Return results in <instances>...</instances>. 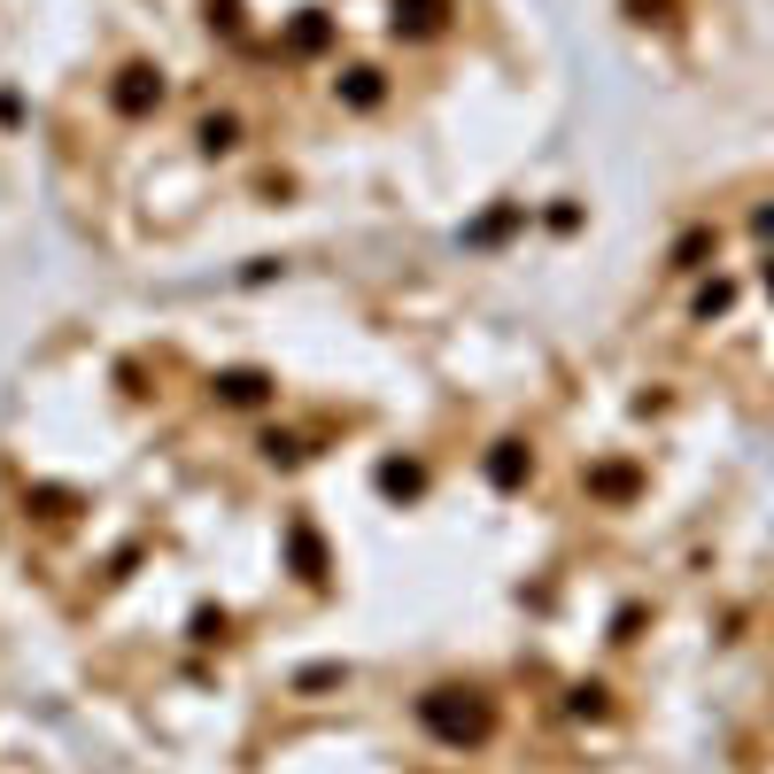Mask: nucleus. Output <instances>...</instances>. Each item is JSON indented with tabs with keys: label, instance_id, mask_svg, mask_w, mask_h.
<instances>
[{
	"label": "nucleus",
	"instance_id": "nucleus-1",
	"mask_svg": "<svg viewBox=\"0 0 774 774\" xmlns=\"http://www.w3.org/2000/svg\"><path fill=\"white\" fill-rule=\"evenodd\" d=\"M426 728L450 736V743H473V736H488V705L473 690H434L426 698Z\"/></svg>",
	"mask_w": 774,
	"mask_h": 774
},
{
	"label": "nucleus",
	"instance_id": "nucleus-3",
	"mask_svg": "<svg viewBox=\"0 0 774 774\" xmlns=\"http://www.w3.org/2000/svg\"><path fill=\"white\" fill-rule=\"evenodd\" d=\"M117 102H124V109H147V102H155V85H147V70H124V85H117Z\"/></svg>",
	"mask_w": 774,
	"mask_h": 774
},
{
	"label": "nucleus",
	"instance_id": "nucleus-2",
	"mask_svg": "<svg viewBox=\"0 0 774 774\" xmlns=\"http://www.w3.org/2000/svg\"><path fill=\"white\" fill-rule=\"evenodd\" d=\"M442 24V0H403L395 9V32H434Z\"/></svg>",
	"mask_w": 774,
	"mask_h": 774
},
{
	"label": "nucleus",
	"instance_id": "nucleus-4",
	"mask_svg": "<svg viewBox=\"0 0 774 774\" xmlns=\"http://www.w3.org/2000/svg\"><path fill=\"white\" fill-rule=\"evenodd\" d=\"M225 395H233V403H255V395H264V380H255V372H233Z\"/></svg>",
	"mask_w": 774,
	"mask_h": 774
}]
</instances>
